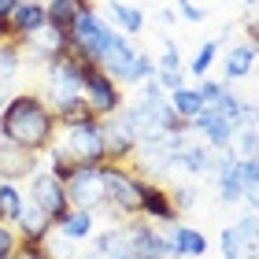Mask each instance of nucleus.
Listing matches in <instances>:
<instances>
[{
  "mask_svg": "<svg viewBox=\"0 0 259 259\" xmlns=\"http://www.w3.org/2000/svg\"><path fill=\"white\" fill-rule=\"evenodd\" d=\"M67 204L78 211H93L97 204H104V182H100V167H78L70 170V178L63 182Z\"/></svg>",
  "mask_w": 259,
  "mask_h": 259,
  "instance_id": "nucleus-3",
  "label": "nucleus"
},
{
  "mask_svg": "<svg viewBox=\"0 0 259 259\" xmlns=\"http://www.w3.org/2000/svg\"><path fill=\"white\" fill-rule=\"evenodd\" d=\"M134 56H137V49H134V45H130L126 37H119V33H115V37H111V45H108V49L100 52L97 67H100V70H104L108 78H119V81H122L126 67L134 63Z\"/></svg>",
  "mask_w": 259,
  "mask_h": 259,
  "instance_id": "nucleus-9",
  "label": "nucleus"
},
{
  "mask_svg": "<svg viewBox=\"0 0 259 259\" xmlns=\"http://www.w3.org/2000/svg\"><path fill=\"white\" fill-rule=\"evenodd\" d=\"M104 259H137V252H134V248H130V244L122 241V244H115V248H111L108 255H104Z\"/></svg>",
  "mask_w": 259,
  "mask_h": 259,
  "instance_id": "nucleus-36",
  "label": "nucleus"
},
{
  "mask_svg": "<svg viewBox=\"0 0 259 259\" xmlns=\"http://www.w3.org/2000/svg\"><path fill=\"white\" fill-rule=\"evenodd\" d=\"M182 4H189V0H178V8H182Z\"/></svg>",
  "mask_w": 259,
  "mask_h": 259,
  "instance_id": "nucleus-42",
  "label": "nucleus"
},
{
  "mask_svg": "<svg viewBox=\"0 0 259 259\" xmlns=\"http://www.w3.org/2000/svg\"><path fill=\"white\" fill-rule=\"evenodd\" d=\"M178 11H182V15H185V19H189V22H204V11H200L196 4H182Z\"/></svg>",
  "mask_w": 259,
  "mask_h": 259,
  "instance_id": "nucleus-38",
  "label": "nucleus"
},
{
  "mask_svg": "<svg viewBox=\"0 0 259 259\" xmlns=\"http://www.w3.org/2000/svg\"><path fill=\"white\" fill-rule=\"evenodd\" d=\"M100 182H104V200H111L119 211H126V215L141 211V182L130 178L122 167H104L100 163Z\"/></svg>",
  "mask_w": 259,
  "mask_h": 259,
  "instance_id": "nucleus-5",
  "label": "nucleus"
},
{
  "mask_svg": "<svg viewBox=\"0 0 259 259\" xmlns=\"http://www.w3.org/2000/svg\"><path fill=\"white\" fill-rule=\"evenodd\" d=\"M89 119H97V115H93V108L85 104V97H70L63 104H56V122H63V126H81Z\"/></svg>",
  "mask_w": 259,
  "mask_h": 259,
  "instance_id": "nucleus-17",
  "label": "nucleus"
},
{
  "mask_svg": "<svg viewBox=\"0 0 259 259\" xmlns=\"http://www.w3.org/2000/svg\"><path fill=\"white\" fill-rule=\"evenodd\" d=\"M81 11H93L89 0H49V4H45V26L70 33V26H74V19Z\"/></svg>",
  "mask_w": 259,
  "mask_h": 259,
  "instance_id": "nucleus-10",
  "label": "nucleus"
},
{
  "mask_svg": "<svg viewBox=\"0 0 259 259\" xmlns=\"http://www.w3.org/2000/svg\"><path fill=\"white\" fill-rule=\"evenodd\" d=\"M111 19L119 22L126 33H141V30H145V15H141L134 4H119V0H111Z\"/></svg>",
  "mask_w": 259,
  "mask_h": 259,
  "instance_id": "nucleus-22",
  "label": "nucleus"
},
{
  "mask_svg": "<svg viewBox=\"0 0 259 259\" xmlns=\"http://www.w3.org/2000/svg\"><path fill=\"white\" fill-rule=\"evenodd\" d=\"M222 93H226V85L222 81H200V89H196V97L204 100V104H215Z\"/></svg>",
  "mask_w": 259,
  "mask_h": 259,
  "instance_id": "nucleus-30",
  "label": "nucleus"
},
{
  "mask_svg": "<svg viewBox=\"0 0 259 259\" xmlns=\"http://www.w3.org/2000/svg\"><path fill=\"white\" fill-rule=\"evenodd\" d=\"M156 70H182V60H178V49L167 41V52H163V60L156 63Z\"/></svg>",
  "mask_w": 259,
  "mask_h": 259,
  "instance_id": "nucleus-33",
  "label": "nucleus"
},
{
  "mask_svg": "<svg viewBox=\"0 0 259 259\" xmlns=\"http://www.w3.org/2000/svg\"><path fill=\"white\" fill-rule=\"evenodd\" d=\"M170 204H178V207H193V204H196V185H178V193H174Z\"/></svg>",
  "mask_w": 259,
  "mask_h": 259,
  "instance_id": "nucleus-35",
  "label": "nucleus"
},
{
  "mask_svg": "<svg viewBox=\"0 0 259 259\" xmlns=\"http://www.w3.org/2000/svg\"><path fill=\"white\" fill-rule=\"evenodd\" d=\"M152 78H156L159 81V89H182V70H156V74H152Z\"/></svg>",
  "mask_w": 259,
  "mask_h": 259,
  "instance_id": "nucleus-32",
  "label": "nucleus"
},
{
  "mask_svg": "<svg viewBox=\"0 0 259 259\" xmlns=\"http://www.w3.org/2000/svg\"><path fill=\"white\" fill-rule=\"evenodd\" d=\"M211 170L219 174V196L226 200V204H237V200L244 196V182H241L237 159H233V156H215Z\"/></svg>",
  "mask_w": 259,
  "mask_h": 259,
  "instance_id": "nucleus-11",
  "label": "nucleus"
},
{
  "mask_svg": "<svg viewBox=\"0 0 259 259\" xmlns=\"http://www.w3.org/2000/svg\"><path fill=\"white\" fill-rule=\"evenodd\" d=\"M215 56H219V41H204V49L193 56V67H189V70H193L196 78H204V74H207V67L215 63Z\"/></svg>",
  "mask_w": 259,
  "mask_h": 259,
  "instance_id": "nucleus-27",
  "label": "nucleus"
},
{
  "mask_svg": "<svg viewBox=\"0 0 259 259\" xmlns=\"http://www.w3.org/2000/svg\"><path fill=\"white\" fill-rule=\"evenodd\" d=\"M252 63H255V45H237L230 56H226V78H244L252 74Z\"/></svg>",
  "mask_w": 259,
  "mask_h": 259,
  "instance_id": "nucleus-19",
  "label": "nucleus"
},
{
  "mask_svg": "<svg viewBox=\"0 0 259 259\" xmlns=\"http://www.w3.org/2000/svg\"><path fill=\"white\" fill-rule=\"evenodd\" d=\"M189 122L200 130V137H204L211 148H230V145H233V134H237V126L226 122L215 108H211V104H204V108H200Z\"/></svg>",
  "mask_w": 259,
  "mask_h": 259,
  "instance_id": "nucleus-7",
  "label": "nucleus"
},
{
  "mask_svg": "<svg viewBox=\"0 0 259 259\" xmlns=\"http://www.w3.org/2000/svg\"><path fill=\"white\" fill-rule=\"evenodd\" d=\"M15 4H19V0H0V22H4V19H11V11H15Z\"/></svg>",
  "mask_w": 259,
  "mask_h": 259,
  "instance_id": "nucleus-40",
  "label": "nucleus"
},
{
  "mask_svg": "<svg viewBox=\"0 0 259 259\" xmlns=\"http://www.w3.org/2000/svg\"><path fill=\"white\" fill-rule=\"evenodd\" d=\"M19 207H22V196H19V189H15L11 182H0V222H4V219H11V222H15Z\"/></svg>",
  "mask_w": 259,
  "mask_h": 259,
  "instance_id": "nucleus-25",
  "label": "nucleus"
},
{
  "mask_svg": "<svg viewBox=\"0 0 259 259\" xmlns=\"http://www.w3.org/2000/svg\"><path fill=\"white\" fill-rule=\"evenodd\" d=\"M8 22H11V33L30 37V33H37L45 26V4H37V0H19Z\"/></svg>",
  "mask_w": 259,
  "mask_h": 259,
  "instance_id": "nucleus-12",
  "label": "nucleus"
},
{
  "mask_svg": "<svg viewBox=\"0 0 259 259\" xmlns=\"http://www.w3.org/2000/svg\"><path fill=\"white\" fill-rule=\"evenodd\" d=\"M15 233H11L8 226H0V259H11V255H15Z\"/></svg>",
  "mask_w": 259,
  "mask_h": 259,
  "instance_id": "nucleus-34",
  "label": "nucleus"
},
{
  "mask_svg": "<svg viewBox=\"0 0 259 259\" xmlns=\"http://www.w3.org/2000/svg\"><path fill=\"white\" fill-rule=\"evenodd\" d=\"M74 167H78V163L67 156V148H56V152H52V170H49V174H56L60 182H67V178H70V170H74Z\"/></svg>",
  "mask_w": 259,
  "mask_h": 259,
  "instance_id": "nucleus-29",
  "label": "nucleus"
},
{
  "mask_svg": "<svg viewBox=\"0 0 259 259\" xmlns=\"http://www.w3.org/2000/svg\"><path fill=\"white\" fill-rule=\"evenodd\" d=\"M37 170V159L33 152L11 145V141L0 137V182H11V178H22V174H33Z\"/></svg>",
  "mask_w": 259,
  "mask_h": 259,
  "instance_id": "nucleus-8",
  "label": "nucleus"
},
{
  "mask_svg": "<svg viewBox=\"0 0 259 259\" xmlns=\"http://www.w3.org/2000/svg\"><path fill=\"white\" fill-rule=\"evenodd\" d=\"M30 200L45 211V219L52 222V226H60V222L67 219V193H63V182L56 178V174H37L33 178V189H30Z\"/></svg>",
  "mask_w": 259,
  "mask_h": 259,
  "instance_id": "nucleus-6",
  "label": "nucleus"
},
{
  "mask_svg": "<svg viewBox=\"0 0 259 259\" xmlns=\"http://www.w3.org/2000/svg\"><path fill=\"white\" fill-rule=\"evenodd\" d=\"M237 170H241L244 193H255V189H259V163H255V156H244V159H237Z\"/></svg>",
  "mask_w": 259,
  "mask_h": 259,
  "instance_id": "nucleus-28",
  "label": "nucleus"
},
{
  "mask_svg": "<svg viewBox=\"0 0 259 259\" xmlns=\"http://www.w3.org/2000/svg\"><path fill=\"white\" fill-rule=\"evenodd\" d=\"M156 22H159V26H170V22H174V8H163L156 15Z\"/></svg>",
  "mask_w": 259,
  "mask_h": 259,
  "instance_id": "nucleus-41",
  "label": "nucleus"
},
{
  "mask_svg": "<svg viewBox=\"0 0 259 259\" xmlns=\"http://www.w3.org/2000/svg\"><path fill=\"white\" fill-rule=\"evenodd\" d=\"M170 241H174V248H178V255H204L207 252V237L193 226H174Z\"/></svg>",
  "mask_w": 259,
  "mask_h": 259,
  "instance_id": "nucleus-18",
  "label": "nucleus"
},
{
  "mask_svg": "<svg viewBox=\"0 0 259 259\" xmlns=\"http://www.w3.org/2000/svg\"><path fill=\"white\" fill-rule=\"evenodd\" d=\"M241 152L244 156H255V130H244L241 134Z\"/></svg>",
  "mask_w": 259,
  "mask_h": 259,
  "instance_id": "nucleus-37",
  "label": "nucleus"
},
{
  "mask_svg": "<svg viewBox=\"0 0 259 259\" xmlns=\"http://www.w3.org/2000/svg\"><path fill=\"white\" fill-rule=\"evenodd\" d=\"M237 233L244 237V244H248V248H255V211H248V215L237 222Z\"/></svg>",
  "mask_w": 259,
  "mask_h": 259,
  "instance_id": "nucleus-31",
  "label": "nucleus"
},
{
  "mask_svg": "<svg viewBox=\"0 0 259 259\" xmlns=\"http://www.w3.org/2000/svg\"><path fill=\"white\" fill-rule=\"evenodd\" d=\"M15 222H19V230L26 233V244H41V241H45V233L52 230V222L45 219V211H41L37 204H33V200H26V204L19 207Z\"/></svg>",
  "mask_w": 259,
  "mask_h": 259,
  "instance_id": "nucleus-13",
  "label": "nucleus"
},
{
  "mask_svg": "<svg viewBox=\"0 0 259 259\" xmlns=\"http://www.w3.org/2000/svg\"><path fill=\"white\" fill-rule=\"evenodd\" d=\"M244 252H248V244H244V237L237 233V226H226L222 230V255L226 259H241Z\"/></svg>",
  "mask_w": 259,
  "mask_h": 259,
  "instance_id": "nucleus-26",
  "label": "nucleus"
},
{
  "mask_svg": "<svg viewBox=\"0 0 259 259\" xmlns=\"http://www.w3.org/2000/svg\"><path fill=\"white\" fill-rule=\"evenodd\" d=\"M11 259H45V255H41V244H26V252H19Z\"/></svg>",
  "mask_w": 259,
  "mask_h": 259,
  "instance_id": "nucleus-39",
  "label": "nucleus"
},
{
  "mask_svg": "<svg viewBox=\"0 0 259 259\" xmlns=\"http://www.w3.org/2000/svg\"><path fill=\"white\" fill-rule=\"evenodd\" d=\"M81 97H85V104L93 108V115H115L122 108L115 78H108L97 63H81Z\"/></svg>",
  "mask_w": 259,
  "mask_h": 259,
  "instance_id": "nucleus-2",
  "label": "nucleus"
},
{
  "mask_svg": "<svg viewBox=\"0 0 259 259\" xmlns=\"http://www.w3.org/2000/svg\"><path fill=\"white\" fill-rule=\"evenodd\" d=\"M70 134H67V156L81 163V167H100V159H108L104 156V137H100V122L97 119H89V122H81V126H67Z\"/></svg>",
  "mask_w": 259,
  "mask_h": 259,
  "instance_id": "nucleus-4",
  "label": "nucleus"
},
{
  "mask_svg": "<svg viewBox=\"0 0 259 259\" xmlns=\"http://www.w3.org/2000/svg\"><path fill=\"white\" fill-rule=\"evenodd\" d=\"M211 163H215V156H211L204 145H182L170 156V170L182 167V170H189V174H211Z\"/></svg>",
  "mask_w": 259,
  "mask_h": 259,
  "instance_id": "nucleus-16",
  "label": "nucleus"
},
{
  "mask_svg": "<svg viewBox=\"0 0 259 259\" xmlns=\"http://www.w3.org/2000/svg\"><path fill=\"white\" fill-rule=\"evenodd\" d=\"M67 241H85L93 233V211H67V219L60 222Z\"/></svg>",
  "mask_w": 259,
  "mask_h": 259,
  "instance_id": "nucleus-20",
  "label": "nucleus"
},
{
  "mask_svg": "<svg viewBox=\"0 0 259 259\" xmlns=\"http://www.w3.org/2000/svg\"><path fill=\"white\" fill-rule=\"evenodd\" d=\"M211 108H215L226 122H233V126H241V122H244V100H241V97H233V93H222V97L211 104Z\"/></svg>",
  "mask_w": 259,
  "mask_h": 259,
  "instance_id": "nucleus-23",
  "label": "nucleus"
},
{
  "mask_svg": "<svg viewBox=\"0 0 259 259\" xmlns=\"http://www.w3.org/2000/svg\"><path fill=\"white\" fill-rule=\"evenodd\" d=\"M141 211L148 219H159V222H174V204L170 196L152 182H141Z\"/></svg>",
  "mask_w": 259,
  "mask_h": 259,
  "instance_id": "nucleus-15",
  "label": "nucleus"
},
{
  "mask_svg": "<svg viewBox=\"0 0 259 259\" xmlns=\"http://www.w3.org/2000/svg\"><path fill=\"white\" fill-rule=\"evenodd\" d=\"M100 137H104V156H111V159H122V156H130V152L137 148V141L126 130L122 119H115L111 126H100Z\"/></svg>",
  "mask_w": 259,
  "mask_h": 259,
  "instance_id": "nucleus-14",
  "label": "nucleus"
},
{
  "mask_svg": "<svg viewBox=\"0 0 259 259\" xmlns=\"http://www.w3.org/2000/svg\"><path fill=\"white\" fill-rule=\"evenodd\" d=\"M52 130H56L52 111L45 108L41 97H30V93L11 97L4 104V111H0V137L19 145V148H26V152L45 148L52 141Z\"/></svg>",
  "mask_w": 259,
  "mask_h": 259,
  "instance_id": "nucleus-1",
  "label": "nucleus"
},
{
  "mask_svg": "<svg viewBox=\"0 0 259 259\" xmlns=\"http://www.w3.org/2000/svg\"><path fill=\"white\" fill-rule=\"evenodd\" d=\"M152 74H156V60H152L148 52H137V56H134V63L126 67L122 81H148Z\"/></svg>",
  "mask_w": 259,
  "mask_h": 259,
  "instance_id": "nucleus-24",
  "label": "nucleus"
},
{
  "mask_svg": "<svg viewBox=\"0 0 259 259\" xmlns=\"http://www.w3.org/2000/svg\"><path fill=\"white\" fill-rule=\"evenodd\" d=\"M167 104H170V111L178 115V119H185V122H189L193 115H196L200 108H204V100L196 97V89H185V85H182V89H174Z\"/></svg>",
  "mask_w": 259,
  "mask_h": 259,
  "instance_id": "nucleus-21",
  "label": "nucleus"
}]
</instances>
